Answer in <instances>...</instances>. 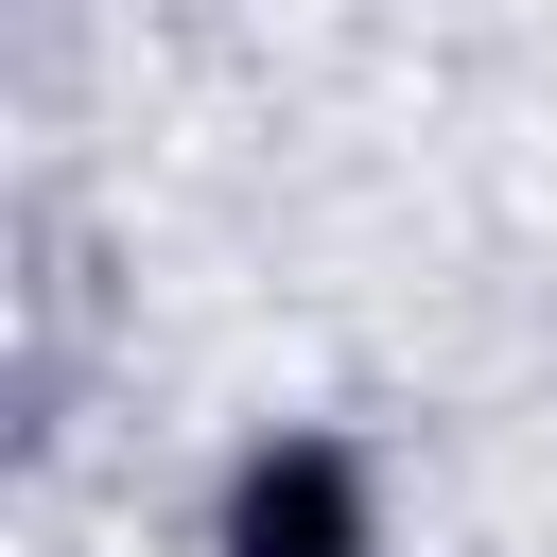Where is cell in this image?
<instances>
[{"label": "cell", "mask_w": 557, "mask_h": 557, "mask_svg": "<svg viewBox=\"0 0 557 557\" xmlns=\"http://www.w3.org/2000/svg\"><path fill=\"white\" fill-rule=\"evenodd\" d=\"M226 557H366V487H348V453H261L244 470V505H226Z\"/></svg>", "instance_id": "1"}]
</instances>
